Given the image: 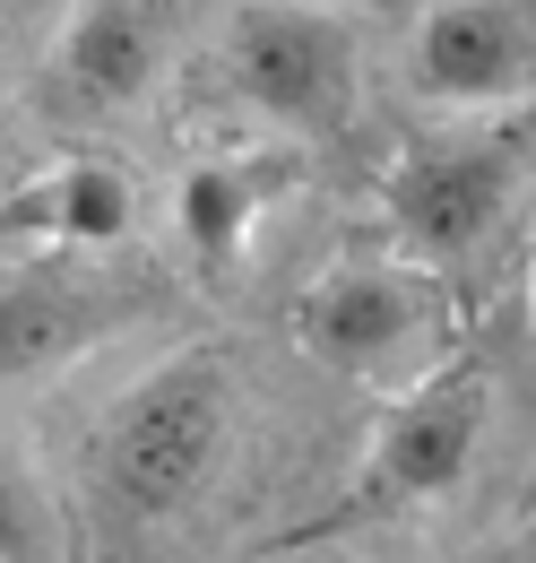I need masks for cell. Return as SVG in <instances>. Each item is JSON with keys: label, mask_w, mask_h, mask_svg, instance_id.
I'll list each match as a JSON object with an SVG mask.
<instances>
[{"label": "cell", "mask_w": 536, "mask_h": 563, "mask_svg": "<svg viewBox=\"0 0 536 563\" xmlns=\"http://www.w3.org/2000/svg\"><path fill=\"white\" fill-rule=\"evenodd\" d=\"M234 442V373L225 355H165L156 373H138L131 390L104 408L87 442V494L104 538H147L165 520H182L200 486L225 468Z\"/></svg>", "instance_id": "6da1fadb"}, {"label": "cell", "mask_w": 536, "mask_h": 563, "mask_svg": "<svg viewBox=\"0 0 536 563\" xmlns=\"http://www.w3.org/2000/svg\"><path fill=\"white\" fill-rule=\"evenodd\" d=\"M225 87L294 140H346L364 104V35L312 0H243L225 18Z\"/></svg>", "instance_id": "7a4b0ae2"}, {"label": "cell", "mask_w": 536, "mask_h": 563, "mask_svg": "<svg viewBox=\"0 0 536 563\" xmlns=\"http://www.w3.org/2000/svg\"><path fill=\"white\" fill-rule=\"evenodd\" d=\"M484 417H493V373L476 355H442L433 373L406 382V399L381 417L364 468H355V494L337 503L330 520H312L303 538H346V529H372L406 503H442L459 494V477L476 468V442H484Z\"/></svg>", "instance_id": "3957f363"}, {"label": "cell", "mask_w": 536, "mask_h": 563, "mask_svg": "<svg viewBox=\"0 0 536 563\" xmlns=\"http://www.w3.org/2000/svg\"><path fill=\"white\" fill-rule=\"evenodd\" d=\"M536 165V113L520 122H484V131H450L424 140L390 174V234L415 269H459L493 243V225L528 191Z\"/></svg>", "instance_id": "277c9868"}, {"label": "cell", "mask_w": 536, "mask_h": 563, "mask_svg": "<svg viewBox=\"0 0 536 563\" xmlns=\"http://www.w3.org/2000/svg\"><path fill=\"white\" fill-rule=\"evenodd\" d=\"M450 339V295L415 261H337L294 295V347L346 382L433 373Z\"/></svg>", "instance_id": "5b68a950"}, {"label": "cell", "mask_w": 536, "mask_h": 563, "mask_svg": "<svg viewBox=\"0 0 536 563\" xmlns=\"http://www.w3.org/2000/svg\"><path fill=\"white\" fill-rule=\"evenodd\" d=\"M156 303H165V286L147 269H104V261H78V252H44L35 269L0 278V382L62 373L87 347L147 321Z\"/></svg>", "instance_id": "8992f818"}, {"label": "cell", "mask_w": 536, "mask_h": 563, "mask_svg": "<svg viewBox=\"0 0 536 563\" xmlns=\"http://www.w3.org/2000/svg\"><path fill=\"white\" fill-rule=\"evenodd\" d=\"M174 62V0H78L44 70V104L69 122H113Z\"/></svg>", "instance_id": "52a82bcc"}, {"label": "cell", "mask_w": 536, "mask_h": 563, "mask_svg": "<svg viewBox=\"0 0 536 563\" xmlns=\"http://www.w3.org/2000/svg\"><path fill=\"white\" fill-rule=\"evenodd\" d=\"M406 62L433 104H520L536 87V0H433L415 18Z\"/></svg>", "instance_id": "ba28073f"}, {"label": "cell", "mask_w": 536, "mask_h": 563, "mask_svg": "<svg viewBox=\"0 0 536 563\" xmlns=\"http://www.w3.org/2000/svg\"><path fill=\"white\" fill-rule=\"evenodd\" d=\"M138 217V183L113 156H62L26 183L0 191V243H44V252H113Z\"/></svg>", "instance_id": "9c48e42d"}, {"label": "cell", "mask_w": 536, "mask_h": 563, "mask_svg": "<svg viewBox=\"0 0 536 563\" xmlns=\"http://www.w3.org/2000/svg\"><path fill=\"white\" fill-rule=\"evenodd\" d=\"M294 191V147H234V156H200L191 174H182V243L200 252V269H243V252H252V234H260V217L277 209Z\"/></svg>", "instance_id": "30bf717a"}, {"label": "cell", "mask_w": 536, "mask_h": 563, "mask_svg": "<svg viewBox=\"0 0 536 563\" xmlns=\"http://www.w3.org/2000/svg\"><path fill=\"white\" fill-rule=\"evenodd\" d=\"M0 563H69V520L18 442H0Z\"/></svg>", "instance_id": "8fae6325"}, {"label": "cell", "mask_w": 536, "mask_h": 563, "mask_svg": "<svg viewBox=\"0 0 536 563\" xmlns=\"http://www.w3.org/2000/svg\"><path fill=\"white\" fill-rule=\"evenodd\" d=\"M476 563H536V529L520 538V547H493V555H476Z\"/></svg>", "instance_id": "7c38bea8"}, {"label": "cell", "mask_w": 536, "mask_h": 563, "mask_svg": "<svg viewBox=\"0 0 536 563\" xmlns=\"http://www.w3.org/2000/svg\"><path fill=\"white\" fill-rule=\"evenodd\" d=\"M312 9H337V18H355V9H399V0H312Z\"/></svg>", "instance_id": "4fadbf2b"}, {"label": "cell", "mask_w": 536, "mask_h": 563, "mask_svg": "<svg viewBox=\"0 0 536 563\" xmlns=\"http://www.w3.org/2000/svg\"><path fill=\"white\" fill-rule=\"evenodd\" d=\"M18 9H26V0H0V18H18Z\"/></svg>", "instance_id": "5bb4252c"}, {"label": "cell", "mask_w": 536, "mask_h": 563, "mask_svg": "<svg viewBox=\"0 0 536 563\" xmlns=\"http://www.w3.org/2000/svg\"><path fill=\"white\" fill-rule=\"evenodd\" d=\"M528 503H536V468H528Z\"/></svg>", "instance_id": "9a60e30c"}]
</instances>
